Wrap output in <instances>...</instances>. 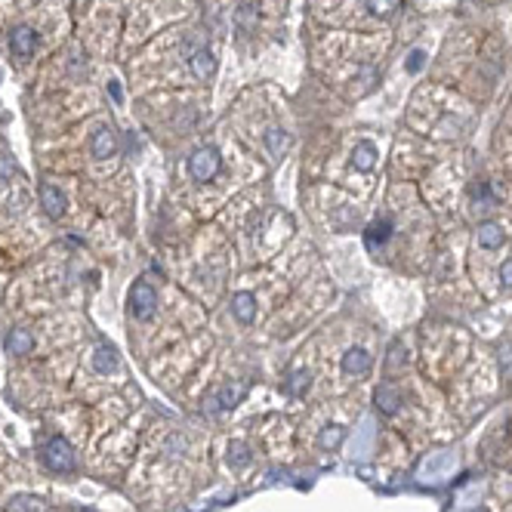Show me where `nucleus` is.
I'll return each mask as SVG.
<instances>
[{"label": "nucleus", "mask_w": 512, "mask_h": 512, "mask_svg": "<svg viewBox=\"0 0 512 512\" xmlns=\"http://www.w3.org/2000/svg\"><path fill=\"white\" fill-rule=\"evenodd\" d=\"M423 65H426V53H423V49H414V53L408 56V71H410V74H417V71H423Z\"/></svg>", "instance_id": "393cba45"}, {"label": "nucleus", "mask_w": 512, "mask_h": 512, "mask_svg": "<svg viewBox=\"0 0 512 512\" xmlns=\"http://www.w3.org/2000/svg\"><path fill=\"white\" fill-rule=\"evenodd\" d=\"M500 281H503V287L512 290V259H506V262L500 266Z\"/></svg>", "instance_id": "bb28decb"}, {"label": "nucleus", "mask_w": 512, "mask_h": 512, "mask_svg": "<svg viewBox=\"0 0 512 512\" xmlns=\"http://www.w3.org/2000/svg\"><path fill=\"white\" fill-rule=\"evenodd\" d=\"M398 404H401V392H398L395 386H380L376 389V408L383 410V414H395L398 410Z\"/></svg>", "instance_id": "a211bd4d"}, {"label": "nucleus", "mask_w": 512, "mask_h": 512, "mask_svg": "<svg viewBox=\"0 0 512 512\" xmlns=\"http://www.w3.org/2000/svg\"><path fill=\"white\" fill-rule=\"evenodd\" d=\"M503 367H506V374L512 376V349L503 352Z\"/></svg>", "instance_id": "c756f323"}, {"label": "nucleus", "mask_w": 512, "mask_h": 512, "mask_svg": "<svg viewBox=\"0 0 512 512\" xmlns=\"http://www.w3.org/2000/svg\"><path fill=\"white\" fill-rule=\"evenodd\" d=\"M31 349H34V337L25 327H16V330L6 333V352L10 355H28Z\"/></svg>", "instance_id": "4468645a"}, {"label": "nucleus", "mask_w": 512, "mask_h": 512, "mask_svg": "<svg viewBox=\"0 0 512 512\" xmlns=\"http://www.w3.org/2000/svg\"><path fill=\"white\" fill-rule=\"evenodd\" d=\"M154 309H158V294H154V287L148 281H136L130 290V312L139 321H148V318L154 315Z\"/></svg>", "instance_id": "20e7f679"}, {"label": "nucleus", "mask_w": 512, "mask_h": 512, "mask_svg": "<svg viewBox=\"0 0 512 512\" xmlns=\"http://www.w3.org/2000/svg\"><path fill=\"white\" fill-rule=\"evenodd\" d=\"M262 142H266V148H269L272 158H284V152L290 148V136H287V130H281V127H269V130L262 133Z\"/></svg>", "instance_id": "f8f14e48"}, {"label": "nucleus", "mask_w": 512, "mask_h": 512, "mask_svg": "<svg viewBox=\"0 0 512 512\" xmlns=\"http://www.w3.org/2000/svg\"><path fill=\"white\" fill-rule=\"evenodd\" d=\"M189 65H191V74H195L198 81H207V77H213V71H216V56H213L210 49H198L189 59Z\"/></svg>", "instance_id": "9b49d317"}, {"label": "nucleus", "mask_w": 512, "mask_h": 512, "mask_svg": "<svg viewBox=\"0 0 512 512\" xmlns=\"http://www.w3.org/2000/svg\"><path fill=\"white\" fill-rule=\"evenodd\" d=\"M44 463L53 472H74V447H71L65 438H49L44 445Z\"/></svg>", "instance_id": "f03ea898"}, {"label": "nucleus", "mask_w": 512, "mask_h": 512, "mask_svg": "<svg viewBox=\"0 0 512 512\" xmlns=\"http://www.w3.org/2000/svg\"><path fill=\"white\" fill-rule=\"evenodd\" d=\"M389 234H392V223H389V219H376V223L367 225L365 241H367V247H371V250H376V247H383L389 241Z\"/></svg>", "instance_id": "dca6fc26"}, {"label": "nucleus", "mask_w": 512, "mask_h": 512, "mask_svg": "<svg viewBox=\"0 0 512 512\" xmlns=\"http://www.w3.org/2000/svg\"><path fill=\"white\" fill-rule=\"evenodd\" d=\"M343 438H346V429H339V426H327V429H321V435H318V445H321L324 451H333Z\"/></svg>", "instance_id": "412c9836"}, {"label": "nucleus", "mask_w": 512, "mask_h": 512, "mask_svg": "<svg viewBox=\"0 0 512 512\" xmlns=\"http://www.w3.org/2000/svg\"><path fill=\"white\" fill-rule=\"evenodd\" d=\"M374 435H376L374 419H365V423H361V429L355 432V442H352V457H355V460L371 457V451H374Z\"/></svg>", "instance_id": "1a4fd4ad"}, {"label": "nucleus", "mask_w": 512, "mask_h": 512, "mask_svg": "<svg viewBox=\"0 0 512 512\" xmlns=\"http://www.w3.org/2000/svg\"><path fill=\"white\" fill-rule=\"evenodd\" d=\"M244 395H247V383H229V386L216 389V392L204 401V410H207V414L232 410V408H238V404L244 401Z\"/></svg>", "instance_id": "7ed1b4c3"}, {"label": "nucleus", "mask_w": 512, "mask_h": 512, "mask_svg": "<svg viewBox=\"0 0 512 512\" xmlns=\"http://www.w3.org/2000/svg\"><path fill=\"white\" fill-rule=\"evenodd\" d=\"M376 163V148L371 145V142H358V145L352 148V167L361 170V173H367Z\"/></svg>", "instance_id": "f3484780"}, {"label": "nucleus", "mask_w": 512, "mask_h": 512, "mask_svg": "<svg viewBox=\"0 0 512 512\" xmlns=\"http://www.w3.org/2000/svg\"><path fill=\"white\" fill-rule=\"evenodd\" d=\"M472 198H475V207L479 210H490L497 204V195L488 189V182H481L479 189H472Z\"/></svg>", "instance_id": "5701e85b"}, {"label": "nucleus", "mask_w": 512, "mask_h": 512, "mask_svg": "<svg viewBox=\"0 0 512 512\" xmlns=\"http://www.w3.org/2000/svg\"><path fill=\"white\" fill-rule=\"evenodd\" d=\"M93 367L99 374H111L118 367V358H115V349L111 346H99L93 352Z\"/></svg>", "instance_id": "6ab92c4d"}, {"label": "nucleus", "mask_w": 512, "mask_h": 512, "mask_svg": "<svg viewBox=\"0 0 512 512\" xmlns=\"http://www.w3.org/2000/svg\"><path fill=\"white\" fill-rule=\"evenodd\" d=\"M503 241H506L503 225H497V223L479 225V247H485V250H497V247H503Z\"/></svg>", "instance_id": "2eb2a0df"}, {"label": "nucleus", "mask_w": 512, "mask_h": 512, "mask_svg": "<svg viewBox=\"0 0 512 512\" xmlns=\"http://www.w3.org/2000/svg\"><path fill=\"white\" fill-rule=\"evenodd\" d=\"M401 361H408V352H404L401 343H395V346H392V358H389V367H398Z\"/></svg>", "instance_id": "a878e982"}, {"label": "nucleus", "mask_w": 512, "mask_h": 512, "mask_svg": "<svg viewBox=\"0 0 512 512\" xmlns=\"http://www.w3.org/2000/svg\"><path fill=\"white\" fill-rule=\"evenodd\" d=\"M90 152H93V158L99 161H109L111 154L118 152V133L111 130V127H102V130L93 133V142H90Z\"/></svg>", "instance_id": "0eeeda50"}, {"label": "nucleus", "mask_w": 512, "mask_h": 512, "mask_svg": "<svg viewBox=\"0 0 512 512\" xmlns=\"http://www.w3.org/2000/svg\"><path fill=\"white\" fill-rule=\"evenodd\" d=\"M10 173H13V163L6 161V158H0V186H3V182L10 179Z\"/></svg>", "instance_id": "cd10ccee"}, {"label": "nucleus", "mask_w": 512, "mask_h": 512, "mask_svg": "<svg viewBox=\"0 0 512 512\" xmlns=\"http://www.w3.org/2000/svg\"><path fill=\"white\" fill-rule=\"evenodd\" d=\"M229 466H234V469H241V466H247L250 463V451H247V445H241V442H232L229 445Z\"/></svg>", "instance_id": "4be33fe9"}, {"label": "nucleus", "mask_w": 512, "mask_h": 512, "mask_svg": "<svg viewBox=\"0 0 512 512\" xmlns=\"http://www.w3.org/2000/svg\"><path fill=\"white\" fill-rule=\"evenodd\" d=\"M371 355H367L365 349H349L343 355V371L346 374H355V376H365L367 371H371Z\"/></svg>", "instance_id": "ddd939ff"}, {"label": "nucleus", "mask_w": 512, "mask_h": 512, "mask_svg": "<svg viewBox=\"0 0 512 512\" xmlns=\"http://www.w3.org/2000/svg\"><path fill=\"white\" fill-rule=\"evenodd\" d=\"M219 167H223V158H219V152L213 145L195 148V154L189 158V173L195 182H210L219 173Z\"/></svg>", "instance_id": "f257e3e1"}, {"label": "nucleus", "mask_w": 512, "mask_h": 512, "mask_svg": "<svg viewBox=\"0 0 512 512\" xmlns=\"http://www.w3.org/2000/svg\"><path fill=\"white\" fill-rule=\"evenodd\" d=\"M0 77H3V74H0Z\"/></svg>", "instance_id": "7c9ffc66"}, {"label": "nucleus", "mask_w": 512, "mask_h": 512, "mask_svg": "<svg viewBox=\"0 0 512 512\" xmlns=\"http://www.w3.org/2000/svg\"><path fill=\"white\" fill-rule=\"evenodd\" d=\"M367 10L374 13V16H389V13L398 6V0H365Z\"/></svg>", "instance_id": "b1692460"}, {"label": "nucleus", "mask_w": 512, "mask_h": 512, "mask_svg": "<svg viewBox=\"0 0 512 512\" xmlns=\"http://www.w3.org/2000/svg\"><path fill=\"white\" fill-rule=\"evenodd\" d=\"M232 315L238 318L241 324H250L256 318V296L247 294V290H241V294L232 296Z\"/></svg>", "instance_id": "9d476101"}, {"label": "nucleus", "mask_w": 512, "mask_h": 512, "mask_svg": "<svg viewBox=\"0 0 512 512\" xmlns=\"http://www.w3.org/2000/svg\"><path fill=\"white\" fill-rule=\"evenodd\" d=\"M40 207L47 210V216L59 219V216H65L68 201H65V195H62V191L56 189V186H49V182H44V186H40Z\"/></svg>", "instance_id": "6e6552de"}, {"label": "nucleus", "mask_w": 512, "mask_h": 512, "mask_svg": "<svg viewBox=\"0 0 512 512\" xmlns=\"http://www.w3.org/2000/svg\"><path fill=\"white\" fill-rule=\"evenodd\" d=\"M312 386V374L309 371H294L290 374V380L284 383V392L287 395H305Z\"/></svg>", "instance_id": "aec40b11"}, {"label": "nucleus", "mask_w": 512, "mask_h": 512, "mask_svg": "<svg viewBox=\"0 0 512 512\" xmlns=\"http://www.w3.org/2000/svg\"><path fill=\"white\" fill-rule=\"evenodd\" d=\"M109 93H111V99H115V102H120V83H118V81L109 83Z\"/></svg>", "instance_id": "c85d7f7f"}, {"label": "nucleus", "mask_w": 512, "mask_h": 512, "mask_svg": "<svg viewBox=\"0 0 512 512\" xmlns=\"http://www.w3.org/2000/svg\"><path fill=\"white\" fill-rule=\"evenodd\" d=\"M34 47H38V34H34V28L28 25H19L10 31V49L13 56H19V59H28V56L34 53Z\"/></svg>", "instance_id": "423d86ee"}, {"label": "nucleus", "mask_w": 512, "mask_h": 512, "mask_svg": "<svg viewBox=\"0 0 512 512\" xmlns=\"http://www.w3.org/2000/svg\"><path fill=\"white\" fill-rule=\"evenodd\" d=\"M454 469H457V454H451V451L432 454V457L423 460V466H419V481H445Z\"/></svg>", "instance_id": "39448f33"}]
</instances>
